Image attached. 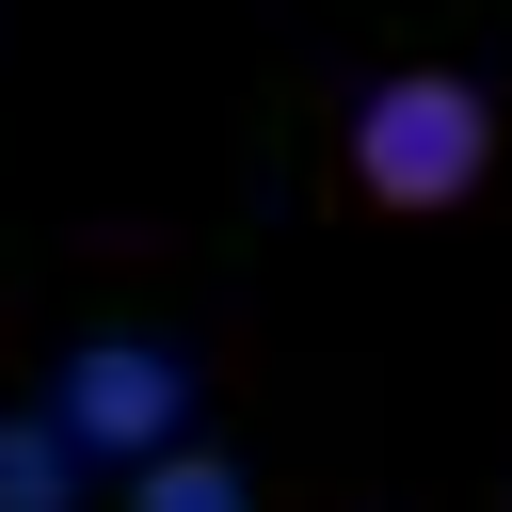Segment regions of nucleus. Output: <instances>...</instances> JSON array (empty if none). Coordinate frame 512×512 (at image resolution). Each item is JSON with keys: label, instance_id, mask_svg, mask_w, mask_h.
Masks as SVG:
<instances>
[{"label": "nucleus", "instance_id": "obj_1", "mask_svg": "<svg viewBox=\"0 0 512 512\" xmlns=\"http://www.w3.org/2000/svg\"><path fill=\"white\" fill-rule=\"evenodd\" d=\"M336 176H352V208H384V224L480 208V176H496V96H480L464 64H384V80L352 96Z\"/></svg>", "mask_w": 512, "mask_h": 512}, {"label": "nucleus", "instance_id": "obj_2", "mask_svg": "<svg viewBox=\"0 0 512 512\" xmlns=\"http://www.w3.org/2000/svg\"><path fill=\"white\" fill-rule=\"evenodd\" d=\"M96 448H176V368L160 352H80V400H64Z\"/></svg>", "mask_w": 512, "mask_h": 512}, {"label": "nucleus", "instance_id": "obj_3", "mask_svg": "<svg viewBox=\"0 0 512 512\" xmlns=\"http://www.w3.org/2000/svg\"><path fill=\"white\" fill-rule=\"evenodd\" d=\"M128 512H256V480H240V448H192L176 432V448L128 464Z\"/></svg>", "mask_w": 512, "mask_h": 512}]
</instances>
